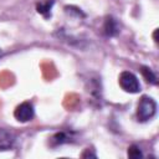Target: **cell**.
<instances>
[{
	"label": "cell",
	"mask_w": 159,
	"mask_h": 159,
	"mask_svg": "<svg viewBox=\"0 0 159 159\" xmlns=\"http://www.w3.org/2000/svg\"><path fill=\"white\" fill-rule=\"evenodd\" d=\"M157 112V103L152 97L148 96H143L139 99L138 107H137V118L140 122H147L150 118H153V116Z\"/></svg>",
	"instance_id": "obj_1"
},
{
	"label": "cell",
	"mask_w": 159,
	"mask_h": 159,
	"mask_svg": "<svg viewBox=\"0 0 159 159\" xmlns=\"http://www.w3.org/2000/svg\"><path fill=\"white\" fill-rule=\"evenodd\" d=\"M119 86L123 91L129 93H137L140 91V84L135 75H133L129 71H124L119 76Z\"/></svg>",
	"instance_id": "obj_2"
},
{
	"label": "cell",
	"mask_w": 159,
	"mask_h": 159,
	"mask_svg": "<svg viewBox=\"0 0 159 159\" xmlns=\"http://www.w3.org/2000/svg\"><path fill=\"white\" fill-rule=\"evenodd\" d=\"M15 118L19 122H29L34 117V107L30 102H24L20 106L16 107L15 112H14Z\"/></svg>",
	"instance_id": "obj_3"
},
{
	"label": "cell",
	"mask_w": 159,
	"mask_h": 159,
	"mask_svg": "<svg viewBox=\"0 0 159 159\" xmlns=\"http://www.w3.org/2000/svg\"><path fill=\"white\" fill-rule=\"evenodd\" d=\"M15 143V134L5 128H0V150H10Z\"/></svg>",
	"instance_id": "obj_4"
},
{
	"label": "cell",
	"mask_w": 159,
	"mask_h": 159,
	"mask_svg": "<svg viewBox=\"0 0 159 159\" xmlns=\"http://www.w3.org/2000/svg\"><path fill=\"white\" fill-rule=\"evenodd\" d=\"M103 32L107 36H116L119 32L118 21L112 16H107L104 20V24H103Z\"/></svg>",
	"instance_id": "obj_5"
},
{
	"label": "cell",
	"mask_w": 159,
	"mask_h": 159,
	"mask_svg": "<svg viewBox=\"0 0 159 159\" xmlns=\"http://www.w3.org/2000/svg\"><path fill=\"white\" fill-rule=\"evenodd\" d=\"M53 4H55L53 0H40L36 4V10L43 17H50L51 16V9H52Z\"/></svg>",
	"instance_id": "obj_6"
},
{
	"label": "cell",
	"mask_w": 159,
	"mask_h": 159,
	"mask_svg": "<svg viewBox=\"0 0 159 159\" xmlns=\"http://www.w3.org/2000/svg\"><path fill=\"white\" fill-rule=\"evenodd\" d=\"M142 75L144 76V78H145L148 82H150V83H157V77H155V75L152 72L150 68H148V67H142Z\"/></svg>",
	"instance_id": "obj_7"
},
{
	"label": "cell",
	"mask_w": 159,
	"mask_h": 159,
	"mask_svg": "<svg viewBox=\"0 0 159 159\" xmlns=\"http://www.w3.org/2000/svg\"><path fill=\"white\" fill-rule=\"evenodd\" d=\"M128 157L129 158H133V159H138V158H142L143 154H142V150L137 147V145H130L128 148Z\"/></svg>",
	"instance_id": "obj_8"
},
{
	"label": "cell",
	"mask_w": 159,
	"mask_h": 159,
	"mask_svg": "<svg viewBox=\"0 0 159 159\" xmlns=\"http://www.w3.org/2000/svg\"><path fill=\"white\" fill-rule=\"evenodd\" d=\"M52 140H55V142H56L55 144H61V143L66 142V135H65L63 133H57V134L52 138Z\"/></svg>",
	"instance_id": "obj_9"
},
{
	"label": "cell",
	"mask_w": 159,
	"mask_h": 159,
	"mask_svg": "<svg viewBox=\"0 0 159 159\" xmlns=\"http://www.w3.org/2000/svg\"><path fill=\"white\" fill-rule=\"evenodd\" d=\"M0 56H1V51H0Z\"/></svg>",
	"instance_id": "obj_10"
}]
</instances>
